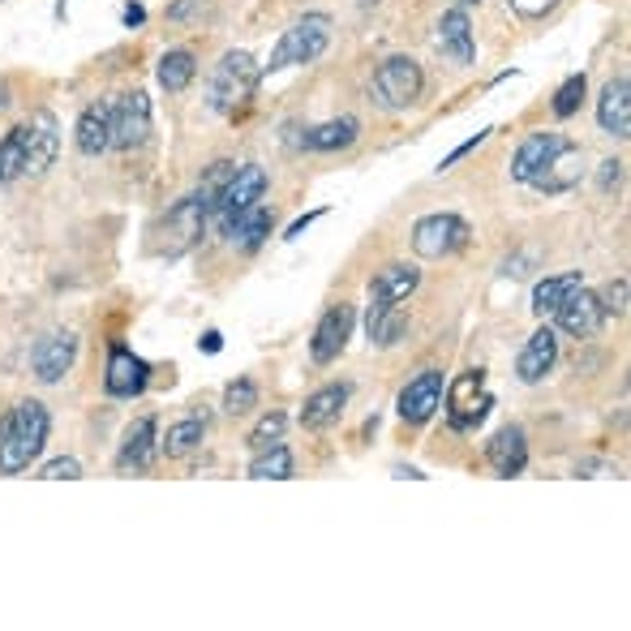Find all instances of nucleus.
I'll list each match as a JSON object with an SVG mask.
<instances>
[{
	"label": "nucleus",
	"instance_id": "1",
	"mask_svg": "<svg viewBox=\"0 0 631 631\" xmlns=\"http://www.w3.org/2000/svg\"><path fill=\"white\" fill-rule=\"evenodd\" d=\"M47 430H52V417H47V408L40 399H22L18 408H9L0 417V473H26L40 460Z\"/></svg>",
	"mask_w": 631,
	"mask_h": 631
},
{
	"label": "nucleus",
	"instance_id": "2",
	"mask_svg": "<svg viewBox=\"0 0 631 631\" xmlns=\"http://www.w3.org/2000/svg\"><path fill=\"white\" fill-rule=\"evenodd\" d=\"M327 43H331V18H327V13H306L301 22H292V26L279 35L267 69L279 74V69H288V65H310V61H318V56L327 52Z\"/></svg>",
	"mask_w": 631,
	"mask_h": 631
},
{
	"label": "nucleus",
	"instance_id": "3",
	"mask_svg": "<svg viewBox=\"0 0 631 631\" xmlns=\"http://www.w3.org/2000/svg\"><path fill=\"white\" fill-rule=\"evenodd\" d=\"M258 78H263V69L254 65L249 52H228V56L215 65V78H211V108L224 113V117H233L237 108L249 104Z\"/></svg>",
	"mask_w": 631,
	"mask_h": 631
},
{
	"label": "nucleus",
	"instance_id": "4",
	"mask_svg": "<svg viewBox=\"0 0 631 631\" xmlns=\"http://www.w3.org/2000/svg\"><path fill=\"white\" fill-rule=\"evenodd\" d=\"M421 86H426V78H421V65H417L413 56H387V61L374 69L370 95H374V104H378V108L399 113V108L417 104Z\"/></svg>",
	"mask_w": 631,
	"mask_h": 631
},
{
	"label": "nucleus",
	"instance_id": "5",
	"mask_svg": "<svg viewBox=\"0 0 631 631\" xmlns=\"http://www.w3.org/2000/svg\"><path fill=\"white\" fill-rule=\"evenodd\" d=\"M263 194H267V172H263L258 163H240V168H233V172L224 177V185L215 190V197H211L215 224L224 228L233 215L249 211L254 202H263Z\"/></svg>",
	"mask_w": 631,
	"mask_h": 631
},
{
	"label": "nucleus",
	"instance_id": "6",
	"mask_svg": "<svg viewBox=\"0 0 631 631\" xmlns=\"http://www.w3.org/2000/svg\"><path fill=\"white\" fill-rule=\"evenodd\" d=\"M447 395V421L451 430H473L485 421V413L494 408V395L485 392V374L481 370H464L451 387H442Z\"/></svg>",
	"mask_w": 631,
	"mask_h": 631
},
{
	"label": "nucleus",
	"instance_id": "7",
	"mask_svg": "<svg viewBox=\"0 0 631 631\" xmlns=\"http://www.w3.org/2000/svg\"><path fill=\"white\" fill-rule=\"evenodd\" d=\"M211 190H197V194L181 197L172 211H168V220H163V254L168 258H181L185 249H194L197 237H202V228H206V215H211Z\"/></svg>",
	"mask_w": 631,
	"mask_h": 631
},
{
	"label": "nucleus",
	"instance_id": "8",
	"mask_svg": "<svg viewBox=\"0 0 631 631\" xmlns=\"http://www.w3.org/2000/svg\"><path fill=\"white\" fill-rule=\"evenodd\" d=\"M469 224L460 220V215H426V220H417V228H413V249H417V258H451V254H460L464 245H469Z\"/></svg>",
	"mask_w": 631,
	"mask_h": 631
},
{
	"label": "nucleus",
	"instance_id": "9",
	"mask_svg": "<svg viewBox=\"0 0 631 631\" xmlns=\"http://www.w3.org/2000/svg\"><path fill=\"white\" fill-rule=\"evenodd\" d=\"M147 133H151V99H147V90L120 95V104L113 108V147L133 151V147L147 142Z\"/></svg>",
	"mask_w": 631,
	"mask_h": 631
},
{
	"label": "nucleus",
	"instance_id": "10",
	"mask_svg": "<svg viewBox=\"0 0 631 631\" xmlns=\"http://www.w3.org/2000/svg\"><path fill=\"white\" fill-rule=\"evenodd\" d=\"M442 370H421L404 392H399V421H408V426H426L430 417L438 413V404H442Z\"/></svg>",
	"mask_w": 631,
	"mask_h": 631
},
{
	"label": "nucleus",
	"instance_id": "11",
	"mask_svg": "<svg viewBox=\"0 0 631 631\" xmlns=\"http://www.w3.org/2000/svg\"><path fill=\"white\" fill-rule=\"evenodd\" d=\"M147 383H151V365L133 353V349L113 344V353H108V374H104L108 395H117V399H133V395L147 392Z\"/></svg>",
	"mask_w": 631,
	"mask_h": 631
},
{
	"label": "nucleus",
	"instance_id": "12",
	"mask_svg": "<svg viewBox=\"0 0 631 631\" xmlns=\"http://www.w3.org/2000/svg\"><path fill=\"white\" fill-rule=\"evenodd\" d=\"M353 306H331L327 314L318 318L314 327V340H310V356H314L318 365H327V361H335V356L344 353V344H349V335H353Z\"/></svg>",
	"mask_w": 631,
	"mask_h": 631
},
{
	"label": "nucleus",
	"instance_id": "13",
	"mask_svg": "<svg viewBox=\"0 0 631 631\" xmlns=\"http://www.w3.org/2000/svg\"><path fill=\"white\" fill-rule=\"evenodd\" d=\"M74 356H78V340H74V331H52V335H43L40 344H35V353H31V370H35V378H40V383H61V378L69 374Z\"/></svg>",
	"mask_w": 631,
	"mask_h": 631
},
{
	"label": "nucleus",
	"instance_id": "14",
	"mask_svg": "<svg viewBox=\"0 0 631 631\" xmlns=\"http://www.w3.org/2000/svg\"><path fill=\"white\" fill-rule=\"evenodd\" d=\"M558 314V327L567 331V335H580V340H589L601 331V322H606V310H601V301H597V292H585V284L554 310Z\"/></svg>",
	"mask_w": 631,
	"mask_h": 631
},
{
	"label": "nucleus",
	"instance_id": "15",
	"mask_svg": "<svg viewBox=\"0 0 631 631\" xmlns=\"http://www.w3.org/2000/svg\"><path fill=\"white\" fill-rule=\"evenodd\" d=\"M563 133H554V129H546V133H533V138H524L520 142V151H515L512 159V181H520V185H533V177L550 163L558 151H563Z\"/></svg>",
	"mask_w": 631,
	"mask_h": 631
},
{
	"label": "nucleus",
	"instance_id": "16",
	"mask_svg": "<svg viewBox=\"0 0 631 631\" xmlns=\"http://www.w3.org/2000/svg\"><path fill=\"white\" fill-rule=\"evenodd\" d=\"M435 43L438 52L447 56V61H456V65H473V22H469V13L464 9H451V13H442L435 26Z\"/></svg>",
	"mask_w": 631,
	"mask_h": 631
},
{
	"label": "nucleus",
	"instance_id": "17",
	"mask_svg": "<svg viewBox=\"0 0 631 631\" xmlns=\"http://www.w3.org/2000/svg\"><path fill=\"white\" fill-rule=\"evenodd\" d=\"M485 460H490V469L499 477L524 473V464H528V438H524V430L520 426L499 430V435L485 442Z\"/></svg>",
	"mask_w": 631,
	"mask_h": 631
},
{
	"label": "nucleus",
	"instance_id": "18",
	"mask_svg": "<svg viewBox=\"0 0 631 631\" xmlns=\"http://www.w3.org/2000/svg\"><path fill=\"white\" fill-rule=\"evenodd\" d=\"M554 361H558V335H554L550 327H542V331H533L528 344L520 349L515 374H520L524 383H542V378L554 370Z\"/></svg>",
	"mask_w": 631,
	"mask_h": 631
},
{
	"label": "nucleus",
	"instance_id": "19",
	"mask_svg": "<svg viewBox=\"0 0 631 631\" xmlns=\"http://www.w3.org/2000/svg\"><path fill=\"white\" fill-rule=\"evenodd\" d=\"M597 125L610 133V138H628L631 133V82L614 78L601 99H597Z\"/></svg>",
	"mask_w": 631,
	"mask_h": 631
},
{
	"label": "nucleus",
	"instance_id": "20",
	"mask_svg": "<svg viewBox=\"0 0 631 631\" xmlns=\"http://www.w3.org/2000/svg\"><path fill=\"white\" fill-rule=\"evenodd\" d=\"M417 284H421V271L413 263H392V267H383L378 276L370 279V301L399 306V301H408L417 292Z\"/></svg>",
	"mask_w": 631,
	"mask_h": 631
},
{
	"label": "nucleus",
	"instance_id": "21",
	"mask_svg": "<svg viewBox=\"0 0 631 631\" xmlns=\"http://www.w3.org/2000/svg\"><path fill=\"white\" fill-rule=\"evenodd\" d=\"M580 163H585V151L567 138V142H563V151H558V156H554L550 163L533 177V185H537V190H546V194H563V190H571V185L580 181Z\"/></svg>",
	"mask_w": 631,
	"mask_h": 631
},
{
	"label": "nucleus",
	"instance_id": "22",
	"mask_svg": "<svg viewBox=\"0 0 631 631\" xmlns=\"http://www.w3.org/2000/svg\"><path fill=\"white\" fill-rule=\"evenodd\" d=\"M344 404H349V387L344 383H331V387H322L306 399V408H301V426L306 430H331L335 421H340V413H344Z\"/></svg>",
	"mask_w": 631,
	"mask_h": 631
},
{
	"label": "nucleus",
	"instance_id": "23",
	"mask_svg": "<svg viewBox=\"0 0 631 631\" xmlns=\"http://www.w3.org/2000/svg\"><path fill=\"white\" fill-rule=\"evenodd\" d=\"M220 233H224V237L233 240L237 249H245V254H254V249H258L263 240L271 237V215H267V211H263V206L254 202L249 211H240V215H233V220H228V224H224Z\"/></svg>",
	"mask_w": 631,
	"mask_h": 631
},
{
	"label": "nucleus",
	"instance_id": "24",
	"mask_svg": "<svg viewBox=\"0 0 631 631\" xmlns=\"http://www.w3.org/2000/svg\"><path fill=\"white\" fill-rule=\"evenodd\" d=\"M113 147V108L90 104L78 117V151L82 156H104Z\"/></svg>",
	"mask_w": 631,
	"mask_h": 631
},
{
	"label": "nucleus",
	"instance_id": "25",
	"mask_svg": "<svg viewBox=\"0 0 631 631\" xmlns=\"http://www.w3.org/2000/svg\"><path fill=\"white\" fill-rule=\"evenodd\" d=\"M151 456H156V417H138V421L125 430L117 464L120 469H147Z\"/></svg>",
	"mask_w": 631,
	"mask_h": 631
},
{
	"label": "nucleus",
	"instance_id": "26",
	"mask_svg": "<svg viewBox=\"0 0 631 631\" xmlns=\"http://www.w3.org/2000/svg\"><path fill=\"white\" fill-rule=\"evenodd\" d=\"M365 331H370V344L392 349V344H399V335L408 331V318H404L399 306H378V301H370V310H365Z\"/></svg>",
	"mask_w": 631,
	"mask_h": 631
},
{
	"label": "nucleus",
	"instance_id": "27",
	"mask_svg": "<svg viewBox=\"0 0 631 631\" xmlns=\"http://www.w3.org/2000/svg\"><path fill=\"white\" fill-rule=\"evenodd\" d=\"M26 163H31V129H26V125H13V129L0 138V181L26 177Z\"/></svg>",
	"mask_w": 631,
	"mask_h": 631
},
{
	"label": "nucleus",
	"instance_id": "28",
	"mask_svg": "<svg viewBox=\"0 0 631 631\" xmlns=\"http://www.w3.org/2000/svg\"><path fill=\"white\" fill-rule=\"evenodd\" d=\"M26 129H31V163H26V172H43L56 159V120H52V113H35L26 120Z\"/></svg>",
	"mask_w": 631,
	"mask_h": 631
},
{
	"label": "nucleus",
	"instance_id": "29",
	"mask_svg": "<svg viewBox=\"0 0 631 631\" xmlns=\"http://www.w3.org/2000/svg\"><path fill=\"white\" fill-rule=\"evenodd\" d=\"M580 284H585V279H580V271H567V276L542 279V284L533 288V310H537L542 318L554 314V310H558V306H563V301H567V297L580 288Z\"/></svg>",
	"mask_w": 631,
	"mask_h": 631
},
{
	"label": "nucleus",
	"instance_id": "30",
	"mask_svg": "<svg viewBox=\"0 0 631 631\" xmlns=\"http://www.w3.org/2000/svg\"><path fill=\"white\" fill-rule=\"evenodd\" d=\"M197 74V61L194 52H185V47H177V52H163V61H159V86L168 90V95H177V90H185Z\"/></svg>",
	"mask_w": 631,
	"mask_h": 631
},
{
	"label": "nucleus",
	"instance_id": "31",
	"mask_svg": "<svg viewBox=\"0 0 631 631\" xmlns=\"http://www.w3.org/2000/svg\"><path fill=\"white\" fill-rule=\"evenodd\" d=\"M356 125L353 117H340V120H327V125H318L306 133V147L310 151H340V147H353L356 142Z\"/></svg>",
	"mask_w": 631,
	"mask_h": 631
},
{
	"label": "nucleus",
	"instance_id": "32",
	"mask_svg": "<svg viewBox=\"0 0 631 631\" xmlns=\"http://www.w3.org/2000/svg\"><path fill=\"white\" fill-rule=\"evenodd\" d=\"M249 477H254V481H288V477H292V451H288L284 442L258 451V456L249 460Z\"/></svg>",
	"mask_w": 631,
	"mask_h": 631
},
{
	"label": "nucleus",
	"instance_id": "33",
	"mask_svg": "<svg viewBox=\"0 0 631 631\" xmlns=\"http://www.w3.org/2000/svg\"><path fill=\"white\" fill-rule=\"evenodd\" d=\"M202 435H206V426L197 421V417H185V421H177L172 430H168V438H163V451L177 460V456H190L197 442H202Z\"/></svg>",
	"mask_w": 631,
	"mask_h": 631
},
{
	"label": "nucleus",
	"instance_id": "34",
	"mask_svg": "<svg viewBox=\"0 0 631 631\" xmlns=\"http://www.w3.org/2000/svg\"><path fill=\"white\" fill-rule=\"evenodd\" d=\"M585 86H589L585 74H571V78L563 82V86H558V95H554V117L558 120L576 117V108L585 104Z\"/></svg>",
	"mask_w": 631,
	"mask_h": 631
},
{
	"label": "nucleus",
	"instance_id": "35",
	"mask_svg": "<svg viewBox=\"0 0 631 631\" xmlns=\"http://www.w3.org/2000/svg\"><path fill=\"white\" fill-rule=\"evenodd\" d=\"M284 430H288V417H284V413H267V417L249 430V447H254V451H267V447H276L279 438H284Z\"/></svg>",
	"mask_w": 631,
	"mask_h": 631
},
{
	"label": "nucleus",
	"instance_id": "36",
	"mask_svg": "<svg viewBox=\"0 0 631 631\" xmlns=\"http://www.w3.org/2000/svg\"><path fill=\"white\" fill-rule=\"evenodd\" d=\"M258 404V387L249 383V378H237L228 392H224V413H233V417H240V413H249Z\"/></svg>",
	"mask_w": 631,
	"mask_h": 631
},
{
	"label": "nucleus",
	"instance_id": "37",
	"mask_svg": "<svg viewBox=\"0 0 631 631\" xmlns=\"http://www.w3.org/2000/svg\"><path fill=\"white\" fill-rule=\"evenodd\" d=\"M597 301H601V310H606V314H628V279L606 284V288L597 292Z\"/></svg>",
	"mask_w": 631,
	"mask_h": 631
},
{
	"label": "nucleus",
	"instance_id": "38",
	"mask_svg": "<svg viewBox=\"0 0 631 631\" xmlns=\"http://www.w3.org/2000/svg\"><path fill=\"white\" fill-rule=\"evenodd\" d=\"M78 477H82V464L69 460V456H61V460H52V464L40 469V481H78Z\"/></svg>",
	"mask_w": 631,
	"mask_h": 631
},
{
	"label": "nucleus",
	"instance_id": "39",
	"mask_svg": "<svg viewBox=\"0 0 631 631\" xmlns=\"http://www.w3.org/2000/svg\"><path fill=\"white\" fill-rule=\"evenodd\" d=\"M558 0H512V9L520 18H546Z\"/></svg>",
	"mask_w": 631,
	"mask_h": 631
},
{
	"label": "nucleus",
	"instance_id": "40",
	"mask_svg": "<svg viewBox=\"0 0 631 631\" xmlns=\"http://www.w3.org/2000/svg\"><path fill=\"white\" fill-rule=\"evenodd\" d=\"M490 133H494V129H481V133H477V138H469V142H464V147H456V151H451V156L442 159V163H438V172H447V168H451V163H456V159H464L469 156V151H477V147H481V142H485V138H490Z\"/></svg>",
	"mask_w": 631,
	"mask_h": 631
},
{
	"label": "nucleus",
	"instance_id": "41",
	"mask_svg": "<svg viewBox=\"0 0 631 631\" xmlns=\"http://www.w3.org/2000/svg\"><path fill=\"white\" fill-rule=\"evenodd\" d=\"M623 181V163L619 159H606L601 163V190H610V185H619Z\"/></svg>",
	"mask_w": 631,
	"mask_h": 631
},
{
	"label": "nucleus",
	"instance_id": "42",
	"mask_svg": "<svg viewBox=\"0 0 631 631\" xmlns=\"http://www.w3.org/2000/svg\"><path fill=\"white\" fill-rule=\"evenodd\" d=\"M314 220H322V211H310V215H301V220H297V224L284 233V240H297L301 233H306V228H310V224H314Z\"/></svg>",
	"mask_w": 631,
	"mask_h": 631
},
{
	"label": "nucleus",
	"instance_id": "43",
	"mask_svg": "<svg viewBox=\"0 0 631 631\" xmlns=\"http://www.w3.org/2000/svg\"><path fill=\"white\" fill-rule=\"evenodd\" d=\"M120 18H125V26H142V22H147V9H142V4H125Z\"/></svg>",
	"mask_w": 631,
	"mask_h": 631
},
{
	"label": "nucleus",
	"instance_id": "44",
	"mask_svg": "<svg viewBox=\"0 0 631 631\" xmlns=\"http://www.w3.org/2000/svg\"><path fill=\"white\" fill-rule=\"evenodd\" d=\"M202 349H206V353H220V331H206V340H202Z\"/></svg>",
	"mask_w": 631,
	"mask_h": 631
},
{
	"label": "nucleus",
	"instance_id": "45",
	"mask_svg": "<svg viewBox=\"0 0 631 631\" xmlns=\"http://www.w3.org/2000/svg\"><path fill=\"white\" fill-rule=\"evenodd\" d=\"M464 4H477V0H460V9H464Z\"/></svg>",
	"mask_w": 631,
	"mask_h": 631
}]
</instances>
